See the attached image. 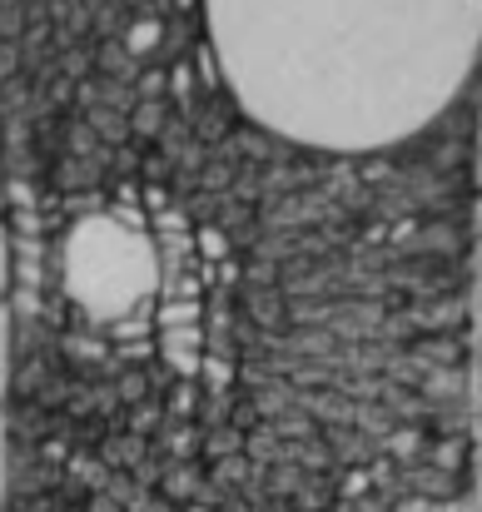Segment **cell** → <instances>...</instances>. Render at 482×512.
<instances>
[{"label":"cell","instance_id":"7a4b0ae2","mask_svg":"<svg viewBox=\"0 0 482 512\" xmlns=\"http://www.w3.org/2000/svg\"><path fill=\"white\" fill-rule=\"evenodd\" d=\"M145 244L120 224H90L70 249V279L95 309H125L145 284Z\"/></svg>","mask_w":482,"mask_h":512},{"label":"cell","instance_id":"6da1fadb","mask_svg":"<svg viewBox=\"0 0 482 512\" xmlns=\"http://www.w3.org/2000/svg\"><path fill=\"white\" fill-rule=\"evenodd\" d=\"M219 70L269 130L378 150L443 115L482 50V0H209Z\"/></svg>","mask_w":482,"mask_h":512}]
</instances>
